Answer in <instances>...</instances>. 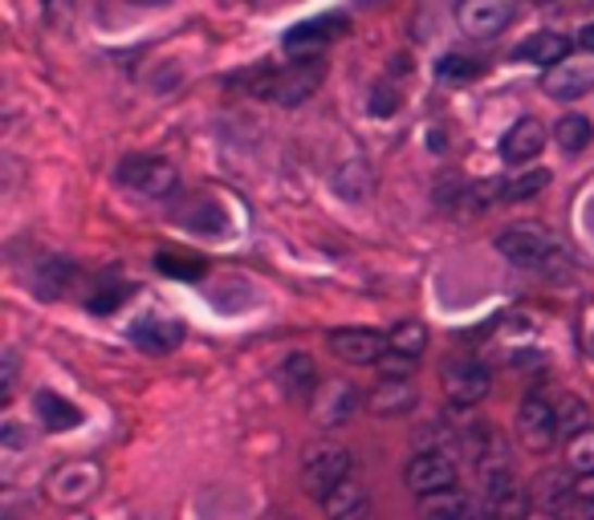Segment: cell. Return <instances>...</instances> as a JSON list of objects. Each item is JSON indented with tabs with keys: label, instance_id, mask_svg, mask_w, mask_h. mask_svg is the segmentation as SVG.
<instances>
[{
	"label": "cell",
	"instance_id": "5bb4252c",
	"mask_svg": "<svg viewBox=\"0 0 594 520\" xmlns=\"http://www.w3.org/2000/svg\"><path fill=\"white\" fill-rule=\"evenodd\" d=\"M346 33V16H313V21H301L285 33L282 46L294 53V58H318V49H326L334 37Z\"/></svg>",
	"mask_w": 594,
	"mask_h": 520
},
{
	"label": "cell",
	"instance_id": "836d02e7",
	"mask_svg": "<svg viewBox=\"0 0 594 520\" xmlns=\"http://www.w3.org/2000/svg\"><path fill=\"white\" fill-rule=\"evenodd\" d=\"M13 383H16V354L9 350V354H4V386H0V391H4V398L13 395Z\"/></svg>",
	"mask_w": 594,
	"mask_h": 520
},
{
	"label": "cell",
	"instance_id": "cb8c5ba5",
	"mask_svg": "<svg viewBox=\"0 0 594 520\" xmlns=\"http://www.w3.org/2000/svg\"><path fill=\"white\" fill-rule=\"evenodd\" d=\"M371 187H375V179H371V168H367V159H346L343 168L334 171V191L343 199H367L371 196Z\"/></svg>",
	"mask_w": 594,
	"mask_h": 520
},
{
	"label": "cell",
	"instance_id": "ab89813d",
	"mask_svg": "<svg viewBox=\"0 0 594 520\" xmlns=\"http://www.w3.org/2000/svg\"><path fill=\"white\" fill-rule=\"evenodd\" d=\"M269 520H294V517H282V512H277V517H269Z\"/></svg>",
	"mask_w": 594,
	"mask_h": 520
},
{
	"label": "cell",
	"instance_id": "d590c367",
	"mask_svg": "<svg viewBox=\"0 0 594 520\" xmlns=\"http://www.w3.org/2000/svg\"><path fill=\"white\" fill-rule=\"evenodd\" d=\"M574 496H579V500H594V475H579V484H574Z\"/></svg>",
	"mask_w": 594,
	"mask_h": 520
},
{
	"label": "cell",
	"instance_id": "44dd1931",
	"mask_svg": "<svg viewBox=\"0 0 594 520\" xmlns=\"http://www.w3.org/2000/svg\"><path fill=\"white\" fill-rule=\"evenodd\" d=\"M277 383H282L285 395H294V398H306L310 403L313 395H318V367H313V358L310 354H289L282 367H277Z\"/></svg>",
	"mask_w": 594,
	"mask_h": 520
},
{
	"label": "cell",
	"instance_id": "4dcf8cb0",
	"mask_svg": "<svg viewBox=\"0 0 594 520\" xmlns=\"http://www.w3.org/2000/svg\"><path fill=\"white\" fill-rule=\"evenodd\" d=\"M159 273L168 276H200L203 273V260L200 257H180V252H159Z\"/></svg>",
	"mask_w": 594,
	"mask_h": 520
},
{
	"label": "cell",
	"instance_id": "5b68a950",
	"mask_svg": "<svg viewBox=\"0 0 594 520\" xmlns=\"http://www.w3.org/2000/svg\"><path fill=\"white\" fill-rule=\"evenodd\" d=\"M558 435H562V423H558L554 398L537 395V391L521 398V407H517V439H521V447L533 451V456H546L549 447L558 444Z\"/></svg>",
	"mask_w": 594,
	"mask_h": 520
},
{
	"label": "cell",
	"instance_id": "f35d334b",
	"mask_svg": "<svg viewBox=\"0 0 594 520\" xmlns=\"http://www.w3.org/2000/svg\"><path fill=\"white\" fill-rule=\"evenodd\" d=\"M131 4H143V9H159V4H172V0H131Z\"/></svg>",
	"mask_w": 594,
	"mask_h": 520
},
{
	"label": "cell",
	"instance_id": "484cf974",
	"mask_svg": "<svg viewBox=\"0 0 594 520\" xmlns=\"http://www.w3.org/2000/svg\"><path fill=\"white\" fill-rule=\"evenodd\" d=\"M549 187V171H521V175H509L505 184L497 187L500 191V199L505 203H521V199H533V196H542Z\"/></svg>",
	"mask_w": 594,
	"mask_h": 520
},
{
	"label": "cell",
	"instance_id": "3957f363",
	"mask_svg": "<svg viewBox=\"0 0 594 520\" xmlns=\"http://www.w3.org/2000/svg\"><path fill=\"white\" fill-rule=\"evenodd\" d=\"M350 472H355V459H350V451L343 444L318 439V444H310L301 451V484L318 500H326L343 480H350Z\"/></svg>",
	"mask_w": 594,
	"mask_h": 520
},
{
	"label": "cell",
	"instance_id": "8fae6325",
	"mask_svg": "<svg viewBox=\"0 0 594 520\" xmlns=\"http://www.w3.org/2000/svg\"><path fill=\"white\" fill-rule=\"evenodd\" d=\"M359 403H367V398H359V386H350L346 379H330L310 398V414L318 428H343V423L355 419Z\"/></svg>",
	"mask_w": 594,
	"mask_h": 520
},
{
	"label": "cell",
	"instance_id": "f1b7e54d",
	"mask_svg": "<svg viewBox=\"0 0 594 520\" xmlns=\"http://www.w3.org/2000/svg\"><path fill=\"white\" fill-rule=\"evenodd\" d=\"M566 468L579 475H594V428L566 439Z\"/></svg>",
	"mask_w": 594,
	"mask_h": 520
},
{
	"label": "cell",
	"instance_id": "d6a6232c",
	"mask_svg": "<svg viewBox=\"0 0 594 520\" xmlns=\"http://www.w3.org/2000/svg\"><path fill=\"white\" fill-rule=\"evenodd\" d=\"M562 520H594V500H570V505L562 508Z\"/></svg>",
	"mask_w": 594,
	"mask_h": 520
},
{
	"label": "cell",
	"instance_id": "d4e9b609",
	"mask_svg": "<svg viewBox=\"0 0 594 520\" xmlns=\"http://www.w3.org/2000/svg\"><path fill=\"white\" fill-rule=\"evenodd\" d=\"M481 74H485V62H481V58H472V53H444L440 65H436V77H440V82H448V86L477 82Z\"/></svg>",
	"mask_w": 594,
	"mask_h": 520
},
{
	"label": "cell",
	"instance_id": "ba28073f",
	"mask_svg": "<svg viewBox=\"0 0 594 520\" xmlns=\"http://www.w3.org/2000/svg\"><path fill=\"white\" fill-rule=\"evenodd\" d=\"M517 16V0H456V25L477 37V41H488L513 25Z\"/></svg>",
	"mask_w": 594,
	"mask_h": 520
},
{
	"label": "cell",
	"instance_id": "4fadbf2b",
	"mask_svg": "<svg viewBox=\"0 0 594 520\" xmlns=\"http://www.w3.org/2000/svg\"><path fill=\"white\" fill-rule=\"evenodd\" d=\"M126 334H131V342L143 354H172L184 342V322L180 318H163V313H143V318L131 322Z\"/></svg>",
	"mask_w": 594,
	"mask_h": 520
},
{
	"label": "cell",
	"instance_id": "83f0119b",
	"mask_svg": "<svg viewBox=\"0 0 594 520\" xmlns=\"http://www.w3.org/2000/svg\"><path fill=\"white\" fill-rule=\"evenodd\" d=\"M387 346H392V354H399L407 362H416V358H423V350H428V330H423L420 322L395 325L392 337H387Z\"/></svg>",
	"mask_w": 594,
	"mask_h": 520
},
{
	"label": "cell",
	"instance_id": "7c38bea8",
	"mask_svg": "<svg viewBox=\"0 0 594 520\" xmlns=\"http://www.w3.org/2000/svg\"><path fill=\"white\" fill-rule=\"evenodd\" d=\"M493 508L488 500H477L469 492L448 488L436 496H420V520H488Z\"/></svg>",
	"mask_w": 594,
	"mask_h": 520
},
{
	"label": "cell",
	"instance_id": "9a60e30c",
	"mask_svg": "<svg viewBox=\"0 0 594 520\" xmlns=\"http://www.w3.org/2000/svg\"><path fill=\"white\" fill-rule=\"evenodd\" d=\"M542 90L554 98V102H579L586 98V90H594V62L582 58V62H562L542 74Z\"/></svg>",
	"mask_w": 594,
	"mask_h": 520
},
{
	"label": "cell",
	"instance_id": "7402d4cb",
	"mask_svg": "<svg viewBox=\"0 0 594 520\" xmlns=\"http://www.w3.org/2000/svg\"><path fill=\"white\" fill-rule=\"evenodd\" d=\"M33 411H37V423L46 431H74L82 423L78 407L65 403L62 395H53V391H37L33 395Z\"/></svg>",
	"mask_w": 594,
	"mask_h": 520
},
{
	"label": "cell",
	"instance_id": "30bf717a",
	"mask_svg": "<svg viewBox=\"0 0 594 520\" xmlns=\"http://www.w3.org/2000/svg\"><path fill=\"white\" fill-rule=\"evenodd\" d=\"M456 475H460V468H456V456H448V451H416L411 463L404 468L407 488L416 496H436V492L456 488Z\"/></svg>",
	"mask_w": 594,
	"mask_h": 520
},
{
	"label": "cell",
	"instance_id": "52a82bcc",
	"mask_svg": "<svg viewBox=\"0 0 594 520\" xmlns=\"http://www.w3.org/2000/svg\"><path fill=\"white\" fill-rule=\"evenodd\" d=\"M440 386H444V395L453 398L456 407H477L493 391V374H488L481 358H444Z\"/></svg>",
	"mask_w": 594,
	"mask_h": 520
},
{
	"label": "cell",
	"instance_id": "2e32d148",
	"mask_svg": "<svg viewBox=\"0 0 594 520\" xmlns=\"http://www.w3.org/2000/svg\"><path fill=\"white\" fill-rule=\"evenodd\" d=\"M574 484L579 480H570V472H562V468H546V472H537L530 480V505L542 508V512H558L562 517V508L574 500Z\"/></svg>",
	"mask_w": 594,
	"mask_h": 520
},
{
	"label": "cell",
	"instance_id": "1f68e13d",
	"mask_svg": "<svg viewBox=\"0 0 594 520\" xmlns=\"http://www.w3.org/2000/svg\"><path fill=\"white\" fill-rule=\"evenodd\" d=\"M399 107H404V98H399L395 86H375V98H371V114L375 119H392V114H399Z\"/></svg>",
	"mask_w": 594,
	"mask_h": 520
},
{
	"label": "cell",
	"instance_id": "74e56055",
	"mask_svg": "<svg viewBox=\"0 0 594 520\" xmlns=\"http://www.w3.org/2000/svg\"><path fill=\"white\" fill-rule=\"evenodd\" d=\"M525 520H562L558 512H542V508H530V517Z\"/></svg>",
	"mask_w": 594,
	"mask_h": 520
},
{
	"label": "cell",
	"instance_id": "e575fe53",
	"mask_svg": "<svg viewBox=\"0 0 594 520\" xmlns=\"http://www.w3.org/2000/svg\"><path fill=\"white\" fill-rule=\"evenodd\" d=\"M582 346H586V354L594 358V309L582 313Z\"/></svg>",
	"mask_w": 594,
	"mask_h": 520
},
{
	"label": "cell",
	"instance_id": "ffe728a7",
	"mask_svg": "<svg viewBox=\"0 0 594 520\" xmlns=\"http://www.w3.org/2000/svg\"><path fill=\"white\" fill-rule=\"evenodd\" d=\"M322 508H326L330 520H367L371 517V492L350 475L322 500Z\"/></svg>",
	"mask_w": 594,
	"mask_h": 520
},
{
	"label": "cell",
	"instance_id": "277c9868",
	"mask_svg": "<svg viewBox=\"0 0 594 520\" xmlns=\"http://www.w3.org/2000/svg\"><path fill=\"white\" fill-rule=\"evenodd\" d=\"M102 488V468L95 459H70V463H58L53 472L46 475V500L58 508H82L90 505Z\"/></svg>",
	"mask_w": 594,
	"mask_h": 520
},
{
	"label": "cell",
	"instance_id": "8d00e7d4",
	"mask_svg": "<svg viewBox=\"0 0 594 520\" xmlns=\"http://www.w3.org/2000/svg\"><path fill=\"white\" fill-rule=\"evenodd\" d=\"M579 49L582 53H594V25H582L579 29Z\"/></svg>",
	"mask_w": 594,
	"mask_h": 520
},
{
	"label": "cell",
	"instance_id": "7a4b0ae2",
	"mask_svg": "<svg viewBox=\"0 0 594 520\" xmlns=\"http://www.w3.org/2000/svg\"><path fill=\"white\" fill-rule=\"evenodd\" d=\"M318 86H322L318 58H301L289 70H261L252 77V94L265 98V102H277V107H301Z\"/></svg>",
	"mask_w": 594,
	"mask_h": 520
},
{
	"label": "cell",
	"instance_id": "603a6c76",
	"mask_svg": "<svg viewBox=\"0 0 594 520\" xmlns=\"http://www.w3.org/2000/svg\"><path fill=\"white\" fill-rule=\"evenodd\" d=\"M70 281H74V260H65V257H46L33 269V289L41 293L46 301L62 297Z\"/></svg>",
	"mask_w": 594,
	"mask_h": 520
},
{
	"label": "cell",
	"instance_id": "ac0fdd59",
	"mask_svg": "<svg viewBox=\"0 0 594 520\" xmlns=\"http://www.w3.org/2000/svg\"><path fill=\"white\" fill-rule=\"evenodd\" d=\"M416 407V386L411 379H379L371 391H367V411L379 414V419H399Z\"/></svg>",
	"mask_w": 594,
	"mask_h": 520
},
{
	"label": "cell",
	"instance_id": "e0dca14e",
	"mask_svg": "<svg viewBox=\"0 0 594 520\" xmlns=\"http://www.w3.org/2000/svg\"><path fill=\"white\" fill-rule=\"evenodd\" d=\"M570 37L566 33H554V29H542V33H530L521 46L513 49L517 62H530V65H542V70H554V65L570 62Z\"/></svg>",
	"mask_w": 594,
	"mask_h": 520
},
{
	"label": "cell",
	"instance_id": "6da1fadb",
	"mask_svg": "<svg viewBox=\"0 0 594 520\" xmlns=\"http://www.w3.org/2000/svg\"><path fill=\"white\" fill-rule=\"evenodd\" d=\"M497 252L509 260V264L537 276H558V281H562V276H570V269H574L570 248L558 245L554 236H546V232L533 228V224H517V228L500 232Z\"/></svg>",
	"mask_w": 594,
	"mask_h": 520
},
{
	"label": "cell",
	"instance_id": "4316f807",
	"mask_svg": "<svg viewBox=\"0 0 594 520\" xmlns=\"http://www.w3.org/2000/svg\"><path fill=\"white\" fill-rule=\"evenodd\" d=\"M554 138H558V147L570 154H579L591 147V138H594V126L586 114H566L562 123L554 126Z\"/></svg>",
	"mask_w": 594,
	"mask_h": 520
},
{
	"label": "cell",
	"instance_id": "f546056e",
	"mask_svg": "<svg viewBox=\"0 0 594 520\" xmlns=\"http://www.w3.org/2000/svg\"><path fill=\"white\" fill-rule=\"evenodd\" d=\"M554 407H558V423H562L566 439H574L579 431L591 428V411H586L574 395H558V398H554Z\"/></svg>",
	"mask_w": 594,
	"mask_h": 520
},
{
	"label": "cell",
	"instance_id": "b9f144b4",
	"mask_svg": "<svg viewBox=\"0 0 594 520\" xmlns=\"http://www.w3.org/2000/svg\"><path fill=\"white\" fill-rule=\"evenodd\" d=\"M46 4H49V0H46Z\"/></svg>",
	"mask_w": 594,
	"mask_h": 520
},
{
	"label": "cell",
	"instance_id": "d6986e66",
	"mask_svg": "<svg viewBox=\"0 0 594 520\" xmlns=\"http://www.w3.org/2000/svg\"><path fill=\"white\" fill-rule=\"evenodd\" d=\"M542 147H546V126L537 119H517L500 138V159L505 163H530L542 154Z\"/></svg>",
	"mask_w": 594,
	"mask_h": 520
},
{
	"label": "cell",
	"instance_id": "60d3db41",
	"mask_svg": "<svg viewBox=\"0 0 594 520\" xmlns=\"http://www.w3.org/2000/svg\"><path fill=\"white\" fill-rule=\"evenodd\" d=\"M488 520H500V517H488Z\"/></svg>",
	"mask_w": 594,
	"mask_h": 520
},
{
	"label": "cell",
	"instance_id": "9c48e42d",
	"mask_svg": "<svg viewBox=\"0 0 594 520\" xmlns=\"http://www.w3.org/2000/svg\"><path fill=\"white\" fill-rule=\"evenodd\" d=\"M330 354L346 362V367H379L387 358V337L375 330H359V325H343V330H330L326 334Z\"/></svg>",
	"mask_w": 594,
	"mask_h": 520
},
{
	"label": "cell",
	"instance_id": "8992f818",
	"mask_svg": "<svg viewBox=\"0 0 594 520\" xmlns=\"http://www.w3.org/2000/svg\"><path fill=\"white\" fill-rule=\"evenodd\" d=\"M114 175H119V184L131 187L143 199H168L180 184L175 163L159 159V154H126Z\"/></svg>",
	"mask_w": 594,
	"mask_h": 520
}]
</instances>
